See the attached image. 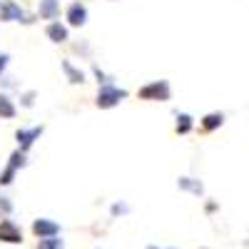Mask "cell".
I'll return each mask as SVG.
<instances>
[{
	"label": "cell",
	"mask_w": 249,
	"mask_h": 249,
	"mask_svg": "<svg viewBox=\"0 0 249 249\" xmlns=\"http://www.w3.org/2000/svg\"><path fill=\"white\" fill-rule=\"evenodd\" d=\"M124 97H127V90H120V88L107 82V85H102L100 92H97V107H115Z\"/></svg>",
	"instance_id": "6da1fadb"
},
{
	"label": "cell",
	"mask_w": 249,
	"mask_h": 249,
	"mask_svg": "<svg viewBox=\"0 0 249 249\" xmlns=\"http://www.w3.org/2000/svg\"><path fill=\"white\" fill-rule=\"evenodd\" d=\"M142 100H170V82L167 80H155L150 85L140 90Z\"/></svg>",
	"instance_id": "7a4b0ae2"
},
{
	"label": "cell",
	"mask_w": 249,
	"mask_h": 249,
	"mask_svg": "<svg viewBox=\"0 0 249 249\" xmlns=\"http://www.w3.org/2000/svg\"><path fill=\"white\" fill-rule=\"evenodd\" d=\"M0 20L10 23V20H20V23H30V18L25 15V10L20 8L13 0H0Z\"/></svg>",
	"instance_id": "3957f363"
},
{
	"label": "cell",
	"mask_w": 249,
	"mask_h": 249,
	"mask_svg": "<svg viewBox=\"0 0 249 249\" xmlns=\"http://www.w3.org/2000/svg\"><path fill=\"white\" fill-rule=\"evenodd\" d=\"M0 242H8V244H20L23 242V232L20 227L10 219H3L0 222Z\"/></svg>",
	"instance_id": "277c9868"
},
{
	"label": "cell",
	"mask_w": 249,
	"mask_h": 249,
	"mask_svg": "<svg viewBox=\"0 0 249 249\" xmlns=\"http://www.w3.org/2000/svg\"><path fill=\"white\" fill-rule=\"evenodd\" d=\"M33 232H35V237H40V239L57 237V234H60V224H57V222H53V219H35Z\"/></svg>",
	"instance_id": "5b68a950"
},
{
	"label": "cell",
	"mask_w": 249,
	"mask_h": 249,
	"mask_svg": "<svg viewBox=\"0 0 249 249\" xmlns=\"http://www.w3.org/2000/svg\"><path fill=\"white\" fill-rule=\"evenodd\" d=\"M43 135V127H33V130H18L15 132V137H18V142H20V152H25L30 144Z\"/></svg>",
	"instance_id": "8992f818"
},
{
	"label": "cell",
	"mask_w": 249,
	"mask_h": 249,
	"mask_svg": "<svg viewBox=\"0 0 249 249\" xmlns=\"http://www.w3.org/2000/svg\"><path fill=\"white\" fill-rule=\"evenodd\" d=\"M68 20H70V25L80 28V25H85V20H88V8L82 5V3H72L68 8Z\"/></svg>",
	"instance_id": "52a82bcc"
},
{
	"label": "cell",
	"mask_w": 249,
	"mask_h": 249,
	"mask_svg": "<svg viewBox=\"0 0 249 249\" xmlns=\"http://www.w3.org/2000/svg\"><path fill=\"white\" fill-rule=\"evenodd\" d=\"M48 37L53 40V43H65L68 40V28L60 25V23H50L48 25Z\"/></svg>",
	"instance_id": "ba28073f"
},
{
	"label": "cell",
	"mask_w": 249,
	"mask_h": 249,
	"mask_svg": "<svg viewBox=\"0 0 249 249\" xmlns=\"http://www.w3.org/2000/svg\"><path fill=\"white\" fill-rule=\"evenodd\" d=\"M57 13H60L57 0H40V18L53 20V18H57Z\"/></svg>",
	"instance_id": "9c48e42d"
},
{
	"label": "cell",
	"mask_w": 249,
	"mask_h": 249,
	"mask_svg": "<svg viewBox=\"0 0 249 249\" xmlns=\"http://www.w3.org/2000/svg\"><path fill=\"white\" fill-rule=\"evenodd\" d=\"M62 70H65V75H68V80L70 82H85V75H82V70H77V68H72V62L70 60H62Z\"/></svg>",
	"instance_id": "30bf717a"
},
{
	"label": "cell",
	"mask_w": 249,
	"mask_h": 249,
	"mask_svg": "<svg viewBox=\"0 0 249 249\" xmlns=\"http://www.w3.org/2000/svg\"><path fill=\"white\" fill-rule=\"evenodd\" d=\"M222 122H224V115H222V112H212V115H207V117L202 120V130H207V132L217 130Z\"/></svg>",
	"instance_id": "8fae6325"
},
{
	"label": "cell",
	"mask_w": 249,
	"mask_h": 249,
	"mask_svg": "<svg viewBox=\"0 0 249 249\" xmlns=\"http://www.w3.org/2000/svg\"><path fill=\"white\" fill-rule=\"evenodd\" d=\"M179 190H190V192H195V195H202L204 187H202V182H197V179H192V177H182V179H179Z\"/></svg>",
	"instance_id": "7c38bea8"
},
{
	"label": "cell",
	"mask_w": 249,
	"mask_h": 249,
	"mask_svg": "<svg viewBox=\"0 0 249 249\" xmlns=\"http://www.w3.org/2000/svg\"><path fill=\"white\" fill-rule=\"evenodd\" d=\"M0 117H5V120L15 117V105H13L5 95H0Z\"/></svg>",
	"instance_id": "4fadbf2b"
},
{
	"label": "cell",
	"mask_w": 249,
	"mask_h": 249,
	"mask_svg": "<svg viewBox=\"0 0 249 249\" xmlns=\"http://www.w3.org/2000/svg\"><path fill=\"white\" fill-rule=\"evenodd\" d=\"M37 249H62V239L57 237H48V239H40Z\"/></svg>",
	"instance_id": "5bb4252c"
},
{
	"label": "cell",
	"mask_w": 249,
	"mask_h": 249,
	"mask_svg": "<svg viewBox=\"0 0 249 249\" xmlns=\"http://www.w3.org/2000/svg\"><path fill=\"white\" fill-rule=\"evenodd\" d=\"M192 130V117L190 115H179L177 117V132L184 135V132H190Z\"/></svg>",
	"instance_id": "9a60e30c"
},
{
	"label": "cell",
	"mask_w": 249,
	"mask_h": 249,
	"mask_svg": "<svg viewBox=\"0 0 249 249\" xmlns=\"http://www.w3.org/2000/svg\"><path fill=\"white\" fill-rule=\"evenodd\" d=\"M13 212V202L8 197H0V217H8Z\"/></svg>",
	"instance_id": "2e32d148"
},
{
	"label": "cell",
	"mask_w": 249,
	"mask_h": 249,
	"mask_svg": "<svg viewBox=\"0 0 249 249\" xmlns=\"http://www.w3.org/2000/svg\"><path fill=\"white\" fill-rule=\"evenodd\" d=\"M15 172H18V170H13L10 164H8V167H5V172L0 175V184H10V182H13V177H15Z\"/></svg>",
	"instance_id": "e0dca14e"
},
{
	"label": "cell",
	"mask_w": 249,
	"mask_h": 249,
	"mask_svg": "<svg viewBox=\"0 0 249 249\" xmlns=\"http://www.w3.org/2000/svg\"><path fill=\"white\" fill-rule=\"evenodd\" d=\"M120 212H127V207H124V204H122V207L115 204V207H112V214H120Z\"/></svg>",
	"instance_id": "ac0fdd59"
},
{
	"label": "cell",
	"mask_w": 249,
	"mask_h": 249,
	"mask_svg": "<svg viewBox=\"0 0 249 249\" xmlns=\"http://www.w3.org/2000/svg\"><path fill=\"white\" fill-rule=\"evenodd\" d=\"M5 65H8V55H0V72H3Z\"/></svg>",
	"instance_id": "d6986e66"
},
{
	"label": "cell",
	"mask_w": 249,
	"mask_h": 249,
	"mask_svg": "<svg viewBox=\"0 0 249 249\" xmlns=\"http://www.w3.org/2000/svg\"><path fill=\"white\" fill-rule=\"evenodd\" d=\"M23 102H25V105H33V92H28V95H25V100H23Z\"/></svg>",
	"instance_id": "ffe728a7"
},
{
	"label": "cell",
	"mask_w": 249,
	"mask_h": 249,
	"mask_svg": "<svg viewBox=\"0 0 249 249\" xmlns=\"http://www.w3.org/2000/svg\"><path fill=\"white\" fill-rule=\"evenodd\" d=\"M157 249H160V247H157Z\"/></svg>",
	"instance_id": "44dd1931"
}]
</instances>
